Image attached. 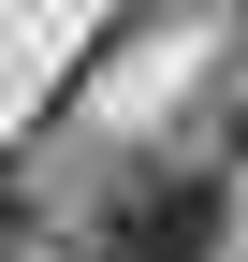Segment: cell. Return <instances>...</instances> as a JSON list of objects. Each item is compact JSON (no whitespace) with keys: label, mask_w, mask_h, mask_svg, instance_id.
<instances>
[{"label":"cell","mask_w":248,"mask_h":262,"mask_svg":"<svg viewBox=\"0 0 248 262\" xmlns=\"http://www.w3.org/2000/svg\"><path fill=\"white\" fill-rule=\"evenodd\" d=\"M219 248V175H117L102 262H204Z\"/></svg>","instance_id":"1"},{"label":"cell","mask_w":248,"mask_h":262,"mask_svg":"<svg viewBox=\"0 0 248 262\" xmlns=\"http://www.w3.org/2000/svg\"><path fill=\"white\" fill-rule=\"evenodd\" d=\"M15 248H29V189L0 175V262H15Z\"/></svg>","instance_id":"2"}]
</instances>
